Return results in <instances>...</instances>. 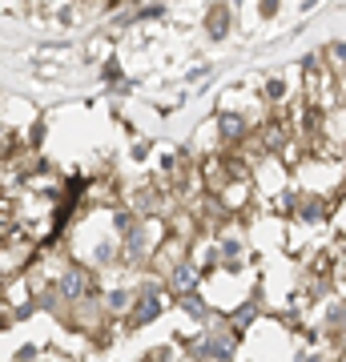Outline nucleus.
<instances>
[{
  "label": "nucleus",
  "mask_w": 346,
  "mask_h": 362,
  "mask_svg": "<svg viewBox=\"0 0 346 362\" xmlns=\"http://www.w3.org/2000/svg\"><path fill=\"white\" fill-rule=\"evenodd\" d=\"M52 290L61 294V302H81V298L93 294V278H89V270H85V266H64V270L57 274Z\"/></svg>",
  "instance_id": "1"
},
{
  "label": "nucleus",
  "mask_w": 346,
  "mask_h": 362,
  "mask_svg": "<svg viewBox=\"0 0 346 362\" xmlns=\"http://www.w3.org/2000/svg\"><path fill=\"white\" fill-rule=\"evenodd\" d=\"M161 310H166V294H161L157 286H145L142 294H133V306H129V326H149Z\"/></svg>",
  "instance_id": "2"
},
{
  "label": "nucleus",
  "mask_w": 346,
  "mask_h": 362,
  "mask_svg": "<svg viewBox=\"0 0 346 362\" xmlns=\"http://www.w3.org/2000/svg\"><path fill=\"white\" fill-rule=\"evenodd\" d=\"M166 286H169V294H190V290L202 286V270H197L193 262L181 258L178 266H169L166 270Z\"/></svg>",
  "instance_id": "3"
},
{
  "label": "nucleus",
  "mask_w": 346,
  "mask_h": 362,
  "mask_svg": "<svg viewBox=\"0 0 346 362\" xmlns=\"http://www.w3.org/2000/svg\"><path fill=\"white\" fill-rule=\"evenodd\" d=\"M246 254V242H242V233L238 230H226L218 238V262L226 266V270H233V262H242Z\"/></svg>",
  "instance_id": "4"
},
{
  "label": "nucleus",
  "mask_w": 346,
  "mask_h": 362,
  "mask_svg": "<svg viewBox=\"0 0 346 362\" xmlns=\"http://www.w3.org/2000/svg\"><path fill=\"white\" fill-rule=\"evenodd\" d=\"M133 294H137V290H109V294H105V302H101L105 318H109V314H117V318H121V314H129Z\"/></svg>",
  "instance_id": "5"
},
{
  "label": "nucleus",
  "mask_w": 346,
  "mask_h": 362,
  "mask_svg": "<svg viewBox=\"0 0 346 362\" xmlns=\"http://www.w3.org/2000/svg\"><path fill=\"white\" fill-rule=\"evenodd\" d=\"M218 129H221L226 141H242V137H246V121L238 113H221L218 117Z\"/></svg>",
  "instance_id": "6"
},
{
  "label": "nucleus",
  "mask_w": 346,
  "mask_h": 362,
  "mask_svg": "<svg viewBox=\"0 0 346 362\" xmlns=\"http://www.w3.org/2000/svg\"><path fill=\"white\" fill-rule=\"evenodd\" d=\"M254 318H258V302H242V306L230 314V330H233V334H242V330L254 322Z\"/></svg>",
  "instance_id": "7"
},
{
  "label": "nucleus",
  "mask_w": 346,
  "mask_h": 362,
  "mask_svg": "<svg viewBox=\"0 0 346 362\" xmlns=\"http://www.w3.org/2000/svg\"><path fill=\"white\" fill-rule=\"evenodd\" d=\"M178 302H181V310L190 314V318H209V306L197 298V290H190V294H178Z\"/></svg>",
  "instance_id": "8"
},
{
  "label": "nucleus",
  "mask_w": 346,
  "mask_h": 362,
  "mask_svg": "<svg viewBox=\"0 0 346 362\" xmlns=\"http://www.w3.org/2000/svg\"><path fill=\"white\" fill-rule=\"evenodd\" d=\"M226 28H230V8H214V16H209V33H214V37H226Z\"/></svg>",
  "instance_id": "9"
},
{
  "label": "nucleus",
  "mask_w": 346,
  "mask_h": 362,
  "mask_svg": "<svg viewBox=\"0 0 346 362\" xmlns=\"http://www.w3.org/2000/svg\"><path fill=\"white\" fill-rule=\"evenodd\" d=\"M266 97H270V101H282V97H286V81H270Z\"/></svg>",
  "instance_id": "10"
},
{
  "label": "nucleus",
  "mask_w": 346,
  "mask_h": 362,
  "mask_svg": "<svg viewBox=\"0 0 346 362\" xmlns=\"http://www.w3.org/2000/svg\"><path fill=\"white\" fill-rule=\"evenodd\" d=\"M278 8V0H262V13H274Z\"/></svg>",
  "instance_id": "11"
}]
</instances>
